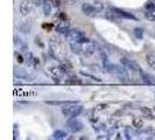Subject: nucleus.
I'll use <instances>...</instances> for the list:
<instances>
[{
  "label": "nucleus",
  "instance_id": "nucleus-22",
  "mask_svg": "<svg viewBox=\"0 0 155 140\" xmlns=\"http://www.w3.org/2000/svg\"><path fill=\"white\" fill-rule=\"evenodd\" d=\"M132 125L135 127V128H142L143 126V122L140 119V118H134L132 122Z\"/></svg>",
  "mask_w": 155,
  "mask_h": 140
},
{
  "label": "nucleus",
  "instance_id": "nucleus-4",
  "mask_svg": "<svg viewBox=\"0 0 155 140\" xmlns=\"http://www.w3.org/2000/svg\"><path fill=\"white\" fill-rule=\"evenodd\" d=\"M65 127H67V130H68L69 132L77 133L84 128V125H83V123L78 119L77 117H74V118H70L69 120L67 122Z\"/></svg>",
  "mask_w": 155,
  "mask_h": 140
},
{
  "label": "nucleus",
  "instance_id": "nucleus-19",
  "mask_svg": "<svg viewBox=\"0 0 155 140\" xmlns=\"http://www.w3.org/2000/svg\"><path fill=\"white\" fill-rule=\"evenodd\" d=\"M146 63H147V65L150 69L155 71V56L154 55H152V54L146 55Z\"/></svg>",
  "mask_w": 155,
  "mask_h": 140
},
{
  "label": "nucleus",
  "instance_id": "nucleus-25",
  "mask_svg": "<svg viewBox=\"0 0 155 140\" xmlns=\"http://www.w3.org/2000/svg\"><path fill=\"white\" fill-rule=\"evenodd\" d=\"M67 83H69V84H81L82 83V81H78V78L77 77H74V78H71V79H69V81H67Z\"/></svg>",
  "mask_w": 155,
  "mask_h": 140
},
{
  "label": "nucleus",
  "instance_id": "nucleus-14",
  "mask_svg": "<svg viewBox=\"0 0 155 140\" xmlns=\"http://www.w3.org/2000/svg\"><path fill=\"white\" fill-rule=\"evenodd\" d=\"M70 43V49L74 54L76 55H81L83 54L82 53V43L81 42H69Z\"/></svg>",
  "mask_w": 155,
  "mask_h": 140
},
{
  "label": "nucleus",
  "instance_id": "nucleus-9",
  "mask_svg": "<svg viewBox=\"0 0 155 140\" xmlns=\"http://www.w3.org/2000/svg\"><path fill=\"white\" fill-rule=\"evenodd\" d=\"M82 12H83L86 16H96L99 13V12L97 11V8L94 7L93 4H87V2L82 5Z\"/></svg>",
  "mask_w": 155,
  "mask_h": 140
},
{
  "label": "nucleus",
  "instance_id": "nucleus-28",
  "mask_svg": "<svg viewBox=\"0 0 155 140\" xmlns=\"http://www.w3.org/2000/svg\"><path fill=\"white\" fill-rule=\"evenodd\" d=\"M67 4H69V5H75L76 2H78L79 0H64Z\"/></svg>",
  "mask_w": 155,
  "mask_h": 140
},
{
  "label": "nucleus",
  "instance_id": "nucleus-26",
  "mask_svg": "<svg viewBox=\"0 0 155 140\" xmlns=\"http://www.w3.org/2000/svg\"><path fill=\"white\" fill-rule=\"evenodd\" d=\"M155 8V5L153 2H147L146 4V9H154Z\"/></svg>",
  "mask_w": 155,
  "mask_h": 140
},
{
  "label": "nucleus",
  "instance_id": "nucleus-11",
  "mask_svg": "<svg viewBox=\"0 0 155 140\" xmlns=\"http://www.w3.org/2000/svg\"><path fill=\"white\" fill-rule=\"evenodd\" d=\"M14 46H15L16 48H19V50L22 52V53H25V54L28 53V46L26 45V42H25L22 39L18 38L16 35L14 36Z\"/></svg>",
  "mask_w": 155,
  "mask_h": 140
},
{
  "label": "nucleus",
  "instance_id": "nucleus-7",
  "mask_svg": "<svg viewBox=\"0 0 155 140\" xmlns=\"http://www.w3.org/2000/svg\"><path fill=\"white\" fill-rule=\"evenodd\" d=\"M110 12H112V14H114L118 18H123V19H128V20H137V16L130 13V12H126L124 9H120V8L116 7H111L110 8Z\"/></svg>",
  "mask_w": 155,
  "mask_h": 140
},
{
  "label": "nucleus",
  "instance_id": "nucleus-3",
  "mask_svg": "<svg viewBox=\"0 0 155 140\" xmlns=\"http://www.w3.org/2000/svg\"><path fill=\"white\" fill-rule=\"evenodd\" d=\"M65 38L69 42H81V43H83V42L87 41V39L85 38V34L79 29H70L67 33Z\"/></svg>",
  "mask_w": 155,
  "mask_h": 140
},
{
  "label": "nucleus",
  "instance_id": "nucleus-23",
  "mask_svg": "<svg viewBox=\"0 0 155 140\" xmlns=\"http://www.w3.org/2000/svg\"><path fill=\"white\" fill-rule=\"evenodd\" d=\"M133 33H134V35H135L137 39H142V36H143V29L139 28V27L138 28H134Z\"/></svg>",
  "mask_w": 155,
  "mask_h": 140
},
{
  "label": "nucleus",
  "instance_id": "nucleus-17",
  "mask_svg": "<svg viewBox=\"0 0 155 140\" xmlns=\"http://www.w3.org/2000/svg\"><path fill=\"white\" fill-rule=\"evenodd\" d=\"M31 25L28 21H23L19 26V31L21 32V33H23V34H28L31 32Z\"/></svg>",
  "mask_w": 155,
  "mask_h": 140
},
{
  "label": "nucleus",
  "instance_id": "nucleus-18",
  "mask_svg": "<svg viewBox=\"0 0 155 140\" xmlns=\"http://www.w3.org/2000/svg\"><path fill=\"white\" fill-rule=\"evenodd\" d=\"M68 137V133L65 132L64 130H56L54 133H53V138L57 140H62L65 139Z\"/></svg>",
  "mask_w": 155,
  "mask_h": 140
},
{
  "label": "nucleus",
  "instance_id": "nucleus-8",
  "mask_svg": "<svg viewBox=\"0 0 155 140\" xmlns=\"http://www.w3.org/2000/svg\"><path fill=\"white\" fill-rule=\"evenodd\" d=\"M33 1L31 0H22L20 6H19V11H20V14L22 15H28L33 11Z\"/></svg>",
  "mask_w": 155,
  "mask_h": 140
},
{
  "label": "nucleus",
  "instance_id": "nucleus-10",
  "mask_svg": "<svg viewBox=\"0 0 155 140\" xmlns=\"http://www.w3.org/2000/svg\"><path fill=\"white\" fill-rule=\"evenodd\" d=\"M56 31H57V33H60V34L67 35V33L70 31V23L67 20H62L60 23H57Z\"/></svg>",
  "mask_w": 155,
  "mask_h": 140
},
{
  "label": "nucleus",
  "instance_id": "nucleus-16",
  "mask_svg": "<svg viewBox=\"0 0 155 140\" xmlns=\"http://www.w3.org/2000/svg\"><path fill=\"white\" fill-rule=\"evenodd\" d=\"M42 9H43V13L46 16L51 15V11H53V4L49 2V1H43L42 4Z\"/></svg>",
  "mask_w": 155,
  "mask_h": 140
},
{
  "label": "nucleus",
  "instance_id": "nucleus-15",
  "mask_svg": "<svg viewBox=\"0 0 155 140\" xmlns=\"http://www.w3.org/2000/svg\"><path fill=\"white\" fill-rule=\"evenodd\" d=\"M14 76L19 78H31V76L28 75V72L26 70L18 68V67H14Z\"/></svg>",
  "mask_w": 155,
  "mask_h": 140
},
{
  "label": "nucleus",
  "instance_id": "nucleus-12",
  "mask_svg": "<svg viewBox=\"0 0 155 140\" xmlns=\"http://www.w3.org/2000/svg\"><path fill=\"white\" fill-rule=\"evenodd\" d=\"M50 72L54 75L55 79L63 78L64 77V75L67 74V72L64 71V69L62 68V65H60V67H51V68H50Z\"/></svg>",
  "mask_w": 155,
  "mask_h": 140
},
{
  "label": "nucleus",
  "instance_id": "nucleus-13",
  "mask_svg": "<svg viewBox=\"0 0 155 140\" xmlns=\"http://www.w3.org/2000/svg\"><path fill=\"white\" fill-rule=\"evenodd\" d=\"M141 76H142V81L143 83H146L148 85H155V77L150 74H147V72H141Z\"/></svg>",
  "mask_w": 155,
  "mask_h": 140
},
{
  "label": "nucleus",
  "instance_id": "nucleus-6",
  "mask_svg": "<svg viewBox=\"0 0 155 140\" xmlns=\"http://www.w3.org/2000/svg\"><path fill=\"white\" fill-rule=\"evenodd\" d=\"M97 50H98V48H97L94 42H91L87 40V41L82 43V53L85 56H92L93 54H96Z\"/></svg>",
  "mask_w": 155,
  "mask_h": 140
},
{
  "label": "nucleus",
  "instance_id": "nucleus-5",
  "mask_svg": "<svg viewBox=\"0 0 155 140\" xmlns=\"http://www.w3.org/2000/svg\"><path fill=\"white\" fill-rule=\"evenodd\" d=\"M120 63H121L127 70H131L133 72H140V74L142 72V69H141L140 64L137 62V61H134V60H131V58H128V57H121V58H120Z\"/></svg>",
  "mask_w": 155,
  "mask_h": 140
},
{
  "label": "nucleus",
  "instance_id": "nucleus-20",
  "mask_svg": "<svg viewBox=\"0 0 155 140\" xmlns=\"http://www.w3.org/2000/svg\"><path fill=\"white\" fill-rule=\"evenodd\" d=\"M140 111H141V113L146 117V118H148V119H149V118H150V119H154V118H155V117L153 116V113H152L150 109H148V108L142 106V108H140Z\"/></svg>",
  "mask_w": 155,
  "mask_h": 140
},
{
  "label": "nucleus",
  "instance_id": "nucleus-29",
  "mask_svg": "<svg viewBox=\"0 0 155 140\" xmlns=\"http://www.w3.org/2000/svg\"><path fill=\"white\" fill-rule=\"evenodd\" d=\"M16 58H18V62L19 63H23V58H22V56H21V55H18V56H16Z\"/></svg>",
  "mask_w": 155,
  "mask_h": 140
},
{
  "label": "nucleus",
  "instance_id": "nucleus-24",
  "mask_svg": "<svg viewBox=\"0 0 155 140\" xmlns=\"http://www.w3.org/2000/svg\"><path fill=\"white\" fill-rule=\"evenodd\" d=\"M26 55H27V64H28V65H31L33 62H34V60H35V58L33 57V54H31V52H28Z\"/></svg>",
  "mask_w": 155,
  "mask_h": 140
},
{
  "label": "nucleus",
  "instance_id": "nucleus-27",
  "mask_svg": "<svg viewBox=\"0 0 155 140\" xmlns=\"http://www.w3.org/2000/svg\"><path fill=\"white\" fill-rule=\"evenodd\" d=\"M51 1H53V5L56 6V7H60L61 6V1L60 0H51Z\"/></svg>",
  "mask_w": 155,
  "mask_h": 140
},
{
  "label": "nucleus",
  "instance_id": "nucleus-2",
  "mask_svg": "<svg viewBox=\"0 0 155 140\" xmlns=\"http://www.w3.org/2000/svg\"><path fill=\"white\" fill-rule=\"evenodd\" d=\"M110 74H114L117 77L119 78L120 82L123 83H127L128 79H130V75H128V71L126 70L124 65H119V64H113L112 68H111V71Z\"/></svg>",
  "mask_w": 155,
  "mask_h": 140
},
{
  "label": "nucleus",
  "instance_id": "nucleus-1",
  "mask_svg": "<svg viewBox=\"0 0 155 140\" xmlns=\"http://www.w3.org/2000/svg\"><path fill=\"white\" fill-rule=\"evenodd\" d=\"M84 111V108L82 105H79L77 103H69V104H64L62 108V115L67 118H74L82 115Z\"/></svg>",
  "mask_w": 155,
  "mask_h": 140
},
{
  "label": "nucleus",
  "instance_id": "nucleus-21",
  "mask_svg": "<svg viewBox=\"0 0 155 140\" xmlns=\"http://www.w3.org/2000/svg\"><path fill=\"white\" fill-rule=\"evenodd\" d=\"M145 18L148 19V20H150V21H155V8L154 9H146Z\"/></svg>",
  "mask_w": 155,
  "mask_h": 140
}]
</instances>
